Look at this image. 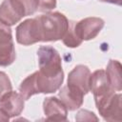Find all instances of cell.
Here are the masks:
<instances>
[{"label": "cell", "mask_w": 122, "mask_h": 122, "mask_svg": "<svg viewBox=\"0 0 122 122\" xmlns=\"http://www.w3.org/2000/svg\"><path fill=\"white\" fill-rule=\"evenodd\" d=\"M37 42L57 41L64 37L68 28V18L60 12H48L32 18Z\"/></svg>", "instance_id": "obj_1"}, {"label": "cell", "mask_w": 122, "mask_h": 122, "mask_svg": "<svg viewBox=\"0 0 122 122\" xmlns=\"http://www.w3.org/2000/svg\"><path fill=\"white\" fill-rule=\"evenodd\" d=\"M64 77H46L39 71L26 77L19 86V93L25 100L37 93H51L59 90Z\"/></svg>", "instance_id": "obj_2"}, {"label": "cell", "mask_w": 122, "mask_h": 122, "mask_svg": "<svg viewBox=\"0 0 122 122\" xmlns=\"http://www.w3.org/2000/svg\"><path fill=\"white\" fill-rule=\"evenodd\" d=\"M39 72L46 77H64L62 60L58 51L51 46H42L37 51Z\"/></svg>", "instance_id": "obj_3"}, {"label": "cell", "mask_w": 122, "mask_h": 122, "mask_svg": "<svg viewBox=\"0 0 122 122\" xmlns=\"http://www.w3.org/2000/svg\"><path fill=\"white\" fill-rule=\"evenodd\" d=\"M90 69L84 65H77L68 75L67 87L71 91L84 96L90 92Z\"/></svg>", "instance_id": "obj_4"}, {"label": "cell", "mask_w": 122, "mask_h": 122, "mask_svg": "<svg viewBox=\"0 0 122 122\" xmlns=\"http://www.w3.org/2000/svg\"><path fill=\"white\" fill-rule=\"evenodd\" d=\"M121 94L112 93L110 96L95 103L99 114L107 121L120 122L122 120Z\"/></svg>", "instance_id": "obj_5"}, {"label": "cell", "mask_w": 122, "mask_h": 122, "mask_svg": "<svg viewBox=\"0 0 122 122\" xmlns=\"http://www.w3.org/2000/svg\"><path fill=\"white\" fill-rule=\"evenodd\" d=\"M16 53L10 26L0 21V66L7 67L13 63Z\"/></svg>", "instance_id": "obj_6"}, {"label": "cell", "mask_w": 122, "mask_h": 122, "mask_svg": "<svg viewBox=\"0 0 122 122\" xmlns=\"http://www.w3.org/2000/svg\"><path fill=\"white\" fill-rule=\"evenodd\" d=\"M90 91L92 92L95 102L114 93V90L111 87L104 70H97L93 73H91Z\"/></svg>", "instance_id": "obj_7"}, {"label": "cell", "mask_w": 122, "mask_h": 122, "mask_svg": "<svg viewBox=\"0 0 122 122\" xmlns=\"http://www.w3.org/2000/svg\"><path fill=\"white\" fill-rule=\"evenodd\" d=\"M104 27V20L99 17H87L74 22V30L82 41L95 38Z\"/></svg>", "instance_id": "obj_8"}, {"label": "cell", "mask_w": 122, "mask_h": 122, "mask_svg": "<svg viewBox=\"0 0 122 122\" xmlns=\"http://www.w3.org/2000/svg\"><path fill=\"white\" fill-rule=\"evenodd\" d=\"M27 16L18 0H4L0 5V21L7 26H13Z\"/></svg>", "instance_id": "obj_9"}, {"label": "cell", "mask_w": 122, "mask_h": 122, "mask_svg": "<svg viewBox=\"0 0 122 122\" xmlns=\"http://www.w3.org/2000/svg\"><path fill=\"white\" fill-rule=\"evenodd\" d=\"M43 110L48 121H65L67 120L68 110L66 106L57 97H47L43 102Z\"/></svg>", "instance_id": "obj_10"}, {"label": "cell", "mask_w": 122, "mask_h": 122, "mask_svg": "<svg viewBox=\"0 0 122 122\" xmlns=\"http://www.w3.org/2000/svg\"><path fill=\"white\" fill-rule=\"evenodd\" d=\"M24 100L20 93L10 91L0 99V108L10 117H15L24 110Z\"/></svg>", "instance_id": "obj_11"}, {"label": "cell", "mask_w": 122, "mask_h": 122, "mask_svg": "<svg viewBox=\"0 0 122 122\" xmlns=\"http://www.w3.org/2000/svg\"><path fill=\"white\" fill-rule=\"evenodd\" d=\"M16 41H17V43H19L23 46H30V45L37 43L32 18L27 19L17 26Z\"/></svg>", "instance_id": "obj_12"}, {"label": "cell", "mask_w": 122, "mask_h": 122, "mask_svg": "<svg viewBox=\"0 0 122 122\" xmlns=\"http://www.w3.org/2000/svg\"><path fill=\"white\" fill-rule=\"evenodd\" d=\"M106 75L111 87L114 92H120L122 90V78H121V64L117 60H110L106 68Z\"/></svg>", "instance_id": "obj_13"}, {"label": "cell", "mask_w": 122, "mask_h": 122, "mask_svg": "<svg viewBox=\"0 0 122 122\" xmlns=\"http://www.w3.org/2000/svg\"><path fill=\"white\" fill-rule=\"evenodd\" d=\"M58 96L69 111H74L76 109H79L83 104L84 96L71 91L67 86L63 87L60 90Z\"/></svg>", "instance_id": "obj_14"}, {"label": "cell", "mask_w": 122, "mask_h": 122, "mask_svg": "<svg viewBox=\"0 0 122 122\" xmlns=\"http://www.w3.org/2000/svg\"><path fill=\"white\" fill-rule=\"evenodd\" d=\"M62 40L63 43L69 48H76L81 45L82 40L77 36L74 30V21H69V28Z\"/></svg>", "instance_id": "obj_15"}, {"label": "cell", "mask_w": 122, "mask_h": 122, "mask_svg": "<svg viewBox=\"0 0 122 122\" xmlns=\"http://www.w3.org/2000/svg\"><path fill=\"white\" fill-rule=\"evenodd\" d=\"M11 89H12V86L9 76L5 72L0 71V99L6 93L10 92Z\"/></svg>", "instance_id": "obj_16"}, {"label": "cell", "mask_w": 122, "mask_h": 122, "mask_svg": "<svg viewBox=\"0 0 122 122\" xmlns=\"http://www.w3.org/2000/svg\"><path fill=\"white\" fill-rule=\"evenodd\" d=\"M37 10L39 11H50L56 7V0H36Z\"/></svg>", "instance_id": "obj_17"}, {"label": "cell", "mask_w": 122, "mask_h": 122, "mask_svg": "<svg viewBox=\"0 0 122 122\" xmlns=\"http://www.w3.org/2000/svg\"><path fill=\"white\" fill-rule=\"evenodd\" d=\"M23 6L26 15H31L37 10L36 0H18Z\"/></svg>", "instance_id": "obj_18"}, {"label": "cell", "mask_w": 122, "mask_h": 122, "mask_svg": "<svg viewBox=\"0 0 122 122\" xmlns=\"http://www.w3.org/2000/svg\"><path fill=\"white\" fill-rule=\"evenodd\" d=\"M75 120L77 121H97L98 118L94 115L93 112H89L87 110H81L77 112L76 116H75Z\"/></svg>", "instance_id": "obj_19"}, {"label": "cell", "mask_w": 122, "mask_h": 122, "mask_svg": "<svg viewBox=\"0 0 122 122\" xmlns=\"http://www.w3.org/2000/svg\"><path fill=\"white\" fill-rule=\"evenodd\" d=\"M10 120V116L0 108V121H9Z\"/></svg>", "instance_id": "obj_20"}, {"label": "cell", "mask_w": 122, "mask_h": 122, "mask_svg": "<svg viewBox=\"0 0 122 122\" xmlns=\"http://www.w3.org/2000/svg\"><path fill=\"white\" fill-rule=\"evenodd\" d=\"M102 2H108V3H112V4H115V5H121L122 0H99Z\"/></svg>", "instance_id": "obj_21"}]
</instances>
